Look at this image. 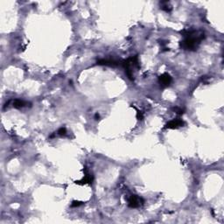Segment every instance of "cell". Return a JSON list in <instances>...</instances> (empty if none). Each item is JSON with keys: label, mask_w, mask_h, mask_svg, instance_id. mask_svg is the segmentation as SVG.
<instances>
[{"label": "cell", "mask_w": 224, "mask_h": 224, "mask_svg": "<svg viewBox=\"0 0 224 224\" xmlns=\"http://www.w3.org/2000/svg\"><path fill=\"white\" fill-rule=\"evenodd\" d=\"M184 125H185V122L182 119L174 118V119H172V120H171V121L167 123L165 128L166 129H172L173 130V129H178V128L184 126Z\"/></svg>", "instance_id": "5"}, {"label": "cell", "mask_w": 224, "mask_h": 224, "mask_svg": "<svg viewBox=\"0 0 224 224\" xmlns=\"http://www.w3.org/2000/svg\"><path fill=\"white\" fill-rule=\"evenodd\" d=\"M160 5L161 10L165 11L166 12H170L171 11H172V7H171V5H169V2L168 1H161Z\"/></svg>", "instance_id": "9"}, {"label": "cell", "mask_w": 224, "mask_h": 224, "mask_svg": "<svg viewBox=\"0 0 224 224\" xmlns=\"http://www.w3.org/2000/svg\"><path fill=\"white\" fill-rule=\"evenodd\" d=\"M172 76L167 73L163 74L159 77V83L161 88H163L169 87L171 85V83H172Z\"/></svg>", "instance_id": "4"}, {"label": "cell", "mask_w": 224, "mask_h": 224, "mask_svg": "<svg viewBox=\"0 0 224 224\" xmlns=\"http://www.w3.org/2000/svg\"><path fill=\"white\" fill-rule=\"evenodd\" d=\"M144 204V200L143 198L137 196L136 195H132L129 199H128V206L131 208H137L140 206Z\"/></svg>", "instance_id": "3"}, {"label": "cell", "mask_w": 224, "mask_h": 224, "mask_svg": "<svg viewBox=\"0 0 224 224\" xmlns=\"http://www.w3.org/2000/svg\"><path fill=\"white\" fill-rule=\"evenodd\" d=\"M82 205H83V201L74 200L73 202H72V204H71V207H72V208H77V207H80V206H82Z\"/></svg>", "instance_id": "12"}, {"label": "cell", "mask_w": 224, "mask_h": 224, "mask_svg": "<svg viewBox=\"0 0 224 224\" xmlns=\"http://www.w3.org/2000/svg\"><path fill=\"white\" fill-rule=\"evenodd\" d=\"M66 133H67V129L65 127L60 128L58 130V132H57V134L60 135V136H64V135H66Z\"/></svg>", "instance_id": "11"}, {"label": "cell", "mask_w": 224, "mask_h": 224, "mask_svg": "<svg viewBox=\"0 0 224 224\" xmlns=\"http://www.w3.org/2000/svg\"><path fill=\"white\" fill-rule=\"evenodd\" d=\"M95 118L97 120V119H99L100 118V116H99V114H96V116H95Z\"/></svg>", "instance_id": "14"}, {"label": "cell", "mask_w": 224, "mask_h": 224, "mask_svg": "<svg viewBox=\"0 0 224 224\" xmlns=\"http://www.w3.org/2000/svg\"><path fill=\"white\" fill-rule=\"evenodd\" d=\"M93 180H94V177H93L92 174L86 173V175H85V177L83 178V180H76V181H74V183H75L76 185H80V186L87 185V184L91 185L93 183Z\"/></svg>", "instance_id": "7"}, {"label": "cell", "mask_w": 224, "mask_h": 224, "mask_svg": "<svg viewBox=\"0 0 224 224\" xmlns=\"http://www.w3.org/2000/svg\"><path fill=\"white\" fill-rule=\"evenodd\" d=\"M28 104V102H25L23 100H20V99H16L13 101V107L15 109H21V108L25 107L26 105Z\"/></svg>", "instance_id": "8"}, {"label": "cell", "mask_w": 224, "mask_h": 224, "mask_svg": "<svg viewBox=\"0 0 224 224\" xmlns=\"http://www.w3.org/2000/svg\"><path fill=\"white\" fill-rule=\"evenodd\" d=\"M97 65L100 66H107V67H117L121 65V61H118L113 59H101L97 60Z\"/></svg>", "instance_id": "6"}, {"label": "cell", "mask_w": 224, "mask_h": 224, "mask_svg": "<svg viewBox=\"0 0 224 224\" xmlns=\"http://www.w3.org/2000/svg\"><path fill=\"white\" fill-rule=\"evenodd\" d=\"M184 36V39L180 41V47L184 50L196 51L201 41L205 39V34L201 31L196 30H184L181 32Z\"/></svg>", "instance_id": "1"}, {"label": "cell", "mask_w": 224, "mask_h": 224, "mask_svg": "<svg viewBox=\"0 0 224 224\" xmlns=\"http://www.w3.org/2000/svg\"><path fill=\"white\" fill-rule=\"evenodd\" d=\"M137 118L138 119V120H143L144 119V116H143V113L141 111H139V110H137Z\"/></svg>", "instance_id": "13"}, {"label": "cell", "mask_w": 224, "mask_h": 224, "mask_svg": "<svg viewBox=\"0 0 224 224\" xmlns=\"http://www.w3.org/2000/svg\"><path fill=\"white\" fill-rule=\"evenodd\" d=\"M172 110L175 112L176 114H178V115H180H180H183V114L185 113V110H184L183 109H181V108H180V107H174V108H172Z\"/></svg>", "instance_id": "10"}, {"label": "cell", "mask_w": 224, "mask_h": 224, "mask_svg": "<svg viewBox=\"0 0 224 224\" xmlns=\"http://www.w3.org/2000/svg\"><path fill=\"white\" fill-rule=\"evenodd\" d=\"M121 66L124 68L125 74L128 76V78L130 79L131 81H133L134 80L133 69L134 68L138 69V68H140V63H139V60H138V55L132 56V57L128 58L127 60H122L121 61Z\"/></svg>", "instance_id": "2"}]
</instances>
